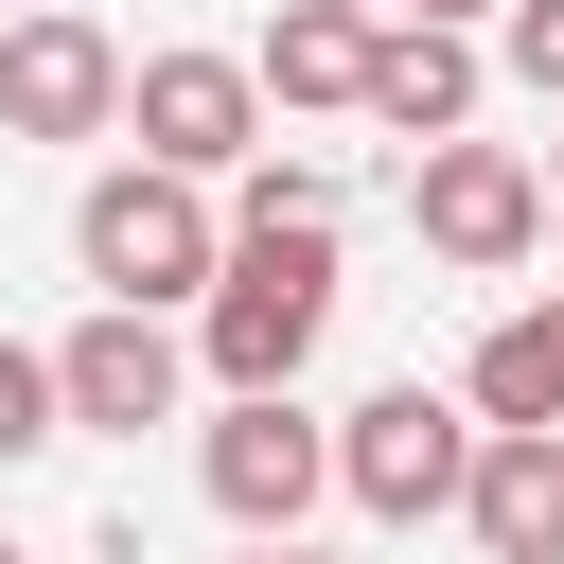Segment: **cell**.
Wrapping results in <instances>:
<instances>
[{"instance_id":"obj_1","label":"cell","mask_w":564,"mask_h":564,"mask_svg":"<svg viewBox=\"0 0 564 564\" xmlns=\"http://www.w3.org/2000/svg\"><path fill=\"white\" fill-rule=\"evenodd\" d=\"M70 264H88L106 300L176 317V300H212V264H229V212H212V176H176V159H106V176L70 194Z\"/></svg>"},{"instance_id":"obj_2","label":"cell","mask_w":564,"mask_h":564,"mask_svg":"<svg viewBox=\"0 0 564 564\" xmlns=\"http://www.w3.org/2000/svg\"><path fill=\"white\" fill-rule=\"evenodd\" d=\"M458 476H476V405H458V388H423V370H405V388H370V405L335 423V494H352L370 529H441V511H458Z\"/></svg>"},{"instance_id":"obj_3","label":"cell","mask_w":564,"mask_h":564,"mask_svg":"<svg viewBox=\"0 0 564 564\" xmlns=\"http://www.w3.org/2000/svg\"><path fill=\"white\" fill-rule=\"evenodd\" d=\"M194 476H212V511L264 546V529H300V511L335 494V423H317L300 388H212V423H194Z\"/></svg>"},{"instance_id":"obj_4","label":"cell","mask_w":564,"mask_h":564,"mask_svg":"<svg viewBox=\"0 0 564 564\" xmlns=\"http://www.w3.org/2000/svg\"><path fill=\"white\" fill-rule=\"evenodd\" d=\"M123 123L176 176H247L264 159V70L247 53H123Z\"/></svg>"},{"instance_id":"obj_5","label":"cell","mask_w":564,"mask_h":564,"mask_svg":"<svg viewBox=\"0 0 564 564\" xmlns=\"http://www.w3.org/2000/svg\"><path fill=\"white\" fill-rule=\"evenodd\" d=\"M405 212H423V247H441V264H476V282H494V264H529V247H546V159H511V141H476V123H458V141H423Z\"/></svg>"},{"instance_id":"obj_6","label":"cell","mask_w":564,"mask_h":564,"mask_svg":"<svg viewBox=\"0 0 564 564\" xmlns=\"http://www.w3.org/2000/svg\"><path fill=\"white\" fill-rule=\"evenodd\" d=\"M106 123H123V35L70 0L0 18V141H106Z\"/></svg>"},{"instance_id":"obj_7","label":"cell","mask_w":564,"mask_h":564,"mask_svg":"<svg viewBox=\"0 0 564 564\" xmlns=\"http://www.w3.org/2000/svg\"><path fill=\"white\" fill-rule=\"evenodd\" d=\"M53 405H70L88 441H141V423H176V405H194V352H176L141 300H88V317L53 335Z\"/></svg>"},{"instance_id":"obj_8","label":"cell","mask_w":564,"mask_h":564,"mask_svg":"<svg viewBox=\"0 0 564 564\" xmlns=\"http://www.w3.org/2000/svg\"><path fill=\"white\" fill-rule=\"evenodd\" d=\"M476 88H494V35H458V18H370V88H352V106H370L405 159H423V141H458V123H476Z\"/></svg>"},{"instance_id":"obj_9","label":"cell","mask_w":564,"mask_h":564,"mask_svg":"<svg viewBox=\"0 0 564 564\" xmlns=\"http://www.w3.org/2000/svg\"><path fill=\"white\" fill-rule=\"evenodd\" d=\"M458 529H476L494 564H564V423H476Z\"/></svg>"},{"instance_id":"obj_10","label":"cell","mask_w":564,"mask_h":564,"mask_svg":"<svg viewBox=\"0 0 564 564\" xmlns=\"http://www.w3.org/2000/svg\"><path fill=\"white\" fill-rule=\"evenodd\" d=\"M247 70H264V106H352L370 88V0H282Z\"/></svg>"},{"instance_id":"obj_11","label":"cell","mask_w":564,"mask_h":564,"mask_svg":"<svg viewBox=\"0 0 564 564\" xmlns=\"http://www.w3.org/2000/svg\"><path fill=\"white\" fill-rule=\"evenodd\" d=\"M458 405H476V423H564V300H511V317L476 335Z\"/></svg>"},{"instance_id":"obj_12","label":"cell","mask_w":564,"mask_h":564,"mask_svg":"<svg viewBox=\"0 0 564 564\" xmlns=\"http://www.w3.org/2000/svg\"><path fill=\"white\" fill-rule=\"evenodd\" d=\"M53 441H70V405H53V352H18V335H0V476H18V458H53Z\"/></svg>"},{"instance_id":"obj_13","label":"cell","mask_w":564,"mask_h":564,"mask_svg":"<svg viewBox=\"0 0 564 564\" xmlns=\"http://www.w3.org/2000/svg\"><path fill=\"white\" fill-rule=\"evenodd\" d=\"M494 70L564 106V0H494Z\"/></svg>"},{"instance_id":"obj_14","label":"cell","mask_w":564,"mask_h":564,"mask_svg":"<svg viewBox=\"0 0 564 564\" xmlns=\"http://www.w3.org/2000/svg\"><path fill=\"white\" fill-rule=\"evenodd\" d=\"M247 564H335V546H300V529H264V546H247Z\"/></svg>"},{"instance_id":"obj_15","label":"cell","mask_w":564,"mask_h":564,"mask_svg":"<svg viewBox=\"0 0 564 564\" xmlns=\"http://www.w3.org/2000/svg\"><path fill=\"white\" fill-rule=\"evenodd\" d=\"M405 18H458V35H476V18H494V0H405Z\"/></svg>"},{"instance_id":"obj_16","label":"cell","mask_w":564,"mask_h":564,"mask_svg":"<svg viewBox=\"0 0 564 564\" xmlns=\"http://www.w3.org/2000/svg\"><path fill=\"white\" fill-rule=\"evenodd\" d=\"M546 229H564V159H546Z\"/></svg>"},{"instance_id":"obj_17","label":"cell","mask_w":564,"mask_h":564,"mask_svg":"<svg viewBox=\"0 0 564 564\" xmlns=\"http://www.w3.org/2000/svg\"><path fill=\"white\" fill-rule=\"evenodd\" d=\"M370 18H405V0H370Z\"/></svg>"},{"instance_id":"obj_18","label":"cell","mask_w":564,"mask_h":564,"mask_svg":"<svg viewBox=\"0 0 564 564\" xmlns=\"http://www.w3.org/2000/svg\"><path fill=\"white\" fill-rule=\"evenodd\" d=\"M0 564H18V546H0Z\"/></svg>"}]
</instances>
